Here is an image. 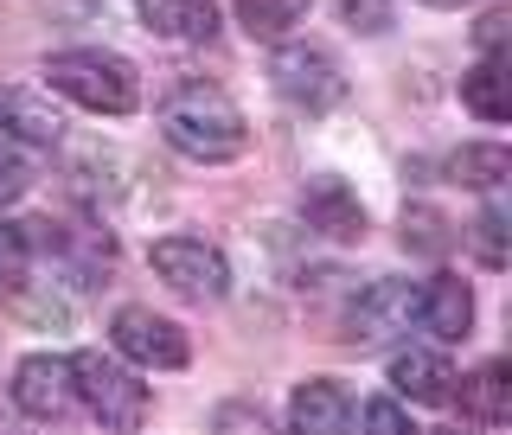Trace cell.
I'll use <instances>...</instances> for the list:
<instances>
[{"instance_id": "d6986e66", "label": "cell", "mask_w": 512, "mask_h": 435, "mask_svg": "<svg viewBox=\"0 0 512 435\" xmlns=\"http://www.w3.org/2000/svg\"><path fill=\"white\" fill-rule=\"evenodd\" d=\"M506 205H487V212L474 218V256H480V269H506L512 263V250H506Z\"/></svg>"}, {"instance_id": "484cf974", "label": "cell", "mask_w": 512, "mask_h": 435, "mask_svg": "<svg viewBox=\"0 0 512 435\" xmlns=\"http://www.w3.org/2000/svg\"><path fill=\"white\" fill-rule=\"evenodd\" d=\"M423 7H461V0H423Z\"/></svg>"}, {"instance_id": "ac0fdd59", "label": "cell", "mask_w": 512, "mask_h": 435, "mask_svg": "<svg viewBox=\"0 0 512 435\" xmlns=\"http://www.w3.org/2000/svg\"><path fill=\"white\" fill-rule=\"evenodd\" d=\"M237 7V26L250 32V39H282L288 26H301V13L314 7V0H231Z\"/></svg>"}, {"instance_id": "7402d4cb", "label": "cell", "mask_w": 512, "mask_h": 435, "mask_svg": "<svg viewBox=\"0 0 512 435\" xmlns=\"http://www.w3.org/2000/svg\"><path fill=\"white\" fill-rule=\"evenodd\" d=\"M26 186H32V167H26V160L13 154V148H0V205H13Z\"/></svg>"}, {"instance_id": "603a6c76", "label": "cell", "mask_w": 512, "mask_h": 435, "mask_svg": "<svg viewBox=\"0 0 512 435\" xmlns=\"http://www.w3.org/2000/svg\"><path fill=\"white\" fill-rule=\"evenodd\" d=\"M0 263H32V237H26V224H7V218H0Z\"/></svg>"}, {"instance_id": "d4e9b609", "label": "cell", "mask_w": 512, "mask_h": 435, "mask_svg": "<svg viewBox=\"0 0 512 435\" xmlns=\"http://www.w3.org/2000/svg\"><path fill=\"white\" fill-rule=\"evenodd\" d=\"M506 26H512V20H506V13H500V7H493V13H487V20H480V26H474V39H480V52H506Z\"/></svg>"}, {"instance_id": "5bb4252c", "label": "cell", "mask_w": 512, "mask_h": 435, "mask_svg": "<svg viewBox=\"0 0 512 435\" xmlns=\"http://www.w3.org/2000/svg\"><path fill=\"white\" fill-rule=\"evenodd\" d=\"M352 410L359 404H352L346 384H333V378H308L288 397V423L301 435H340V429H352Z\"/></svg>"}, {"instance_id": "7a4b0ae2", "label": "cell", "mask_w": 512, "mask_h": 435, "mask_svg": "<svg viewBox=\"0 0 512 435\" xmlns=\"http://www.w3.org/2000/svg\"><path fill=\"white\" fill-rule=\"evenodd\" d=\"M45 77H52L58 96L96 109V116H128V109L141 103L135 64L116 58V52H58L52 64H45Z\"/></svg>"}, {"instance_id": "8fae6325", "label": "cell", "mask_w": 512, "mask_h": 435, "mask_svg": "<svg viewBox=\"0 0 512 435\" xmlns=\"http://www.w3.org/2000/svg\"><path fill=\"white\" fill-rule=\"evenodd\" d=\"M391 391L404 397V404H448L455 397V372H448V359L442 352H429V346H404V352H391Z\"/></svg>"}, {"instance_id": "52a82bcc", "label": "cell", "mask_w": 512, "mask_h": 435, "mask_svg": "<svg viewBox=\"0 0 512 435\" xmlns=\"http://www.w3.org/2000/svg\"><path fill=\"white\" fill-rule=\"evenodd\" d=\"M13 404H20L32 423H58V416L77 410V384H71V359L64 352H32L13 372Z\"/></svg>"}, {"instance_id": "8992f818", "label": "cell", "mask_w": 512, "mask_h": 435, "mask_svg": "<svg viewBox=\"0 0 512 435\" xmlns=\"http://www.w3.org/2000/svg\"><path fill=\"white\" fill-rule=\"evenodd\" d=\"M109 340H116V352H122V359H135V365H154V372H180V365L192 359L186 333L173 327L167 314H154V308H122L116 320H109Z\"/></svg>"}, {"instance_id": "cb8c5ba5", "label": "cell", "mask_w": 512, "mask_h": 435, "mask_svg": "<svg viewBox=\"0 0 512 435\" xmlns=\"http://www.w3.org/2000/svg\"><path fill=\"white\" fill-rule=\"evenodd\" d=\"M352 423H365V429H410V416L397 404H365V410H352Z\"/></svg>"}, {"instance_id": "e0dca14e", "label": "cell", "mask_w": 512, "mask_h": 435, "mask_svg": "<svg viewBox=\"0 0 512 435\" xmlns=\"http://www.w3.org/2000/svg\"><path fill=\"white\" fill-rule=\"evenodd\" d=\"M448 173H455V186H474V192H493L512 180V154L500 141H474V148H461L448 160Z\"/></svg>"}, {"instance_id": "277c9868", "label": "cell", "mask_w": 512, "mask_h": 435, "mask_svg": "<svg viewBox=\"0 0 512 435\" xmlns=\"http://www.w3.org/2000/svg\"><path fill=\"white\" fill-rule=\"evenodd\" d=\"M269 84H276L282 103H295L301 116H327L333 103H346V77L333 52H320V45H282L276 58H269Z\"/></svg>"}, {"instance_id": "9a60e30c", "label": "cell", "mask_w": 512, "mask_h": 435, "mask_svg": "<svg viewBox=\"0 0 512 435\" xmlns=\"http://www.w3.org/2000/svg\"><path fill=\"white\" fill-rule=\"evenodd\" d=\"M448 404H461V416H468V423H480V429L512 423V365H506V359L480 365L474 378H461V397H448Z\"/></svg>"}, {"instance_id": "2e32d148", "label": "cell", "mask_w": 512, "mask_h": 435, "mask_svg": "<svg viewBox=\"0 0 512 435\" xmlns=\"http://www.w3.org/2000/svg\"><path fill=\"white\" fill-rule=\"evenodd\" d=\"M461 103L474 109L480 122H506L512 116V84H506V52H487L461 77Z\"/></svg>"}, {"instance_id": "7c38bea8", "label": "cell", "mask_w": 512, "mask_h": 435, "mask_svg": "<svg viewBox=\"0 0 512 435\" xmlns=\"http://www.w3.org/2000/svg\"><path fill=\"white\" fill-rule=\"evenodd\" d=\"M0 135L26 141V148H58V141H64V116L45 103L39 90L0 84Z\"/></svg>"}, {"instance_id": "ba28073f", "label": "cell", "mask_w": 512, "mask_h": 435, "mask_svg": "<svg viewBox=\"0 0 512 435\" xmlns=\"http://www.w3.org/2000/svg\"><path fill=\"white\" fill-rule=\"evenodd\" d=\"M410 314H416V288L397 282V276H384V282H372L359 301H352V314H346V346H378V340H391V333L410 327Z\"/></svg>"}, {"instance_id": "3957f363", "label": "cell", "mask_w": 512, "mask_h": 435, "mask_svg": "<svg viewBox=\"0 0 512 435\" xmlns=\"http://www.w3.org/2000/svg\"><path fill=\"white\" fill-rule=\"evenodd\" d=\"M71 384H77V404H84L96 423H109V429H141L148 423V384L128 372L122 359H109V352H77Z\"/></svg>"}, {"instance_id": "6da1fadb", "label": "cell", "mask_w": 512, "mask_h": 435, "mask_svg": "<svg viewBox=\"0 0 512 435\" xmlns=\"http://www.w3.org/2000/svg\"><path fill=\"white\" fill-rule=\"evenodd\" d=\"M160 135H167L186 160H205V167L237 160L250 148L244 109H237L218 84H205V77H180V84H167V96H160Z\"/></svg>"}, {"instance_id": "ffe728a7", "label": "cell", "mask_w": 512, "mask_h": 435, "mask_svg": "<svg viewBox=\"0 0 512 435\" xmlns=\"http://www.w3.org/2000/svg\"><path fill=\"white\" fill-rule=\"evenodd\" d=\"M404 250H423V256L448 250V218L436 212V205H410L404 212Z\"/></svg>"}, {"instance_id": "30bf717a", "label": "cell", "mask_w": 512, "mask_h": 435, "mask_svg": "<svg viewBox=\"0 0 512 435\" xmlns=\"http://www.w3.org/2000/svg\"><path fill=\"white\" fill-rule=\"evenodd\" d=\"M301 218H308V231L333 237V244L365 237V205H359V192H352L346 180H333V173H320V180L301 186Z\"/></svg>"}, {"instance_id": "4fadbf2b", "label": "cell", "mask_w": 512, "mask_h": 435, "mask_svg": "<svg viewBox=\"0 0 512 435\" xmlns=\"http://www.w3.org/2000/svg\"><path fill=\"white\" fill-rule=\"evenodd\" d=\"M135 13L148 20L154 39H180V45L218 39V0H135Z\"/></svg>"}, {"instance_id": "5b68a950", "label": "cell", "mask_w": 512, "mask_h": 435, "mask_svg": "<svg viewBox=\"0 0 512 435\" xmlns=\"http://www.w3.org/2000/svg\"><path fill=\"white\" fill-rule=\"evenodd\" d=\"M154 276L186 301H224L231 295V263L205 237H160L154 244Z\"/></svg>"}, {"instance_id": "44dd1931", "label": "cell", "mask_w": 512, "mask_h": 435, "mask_svg": "<svg viewBox=\"0 0 512 435\" xmlns=\"http://www.w3.org/2000/svg\"><path fill=\"white\" fill-rule=\"evenodd\" d=\"M340 20L365 39H378V32H391V0H340Z\"/></svg>"}, {"instance_id": "9c48e42d", "label": "cell", "mask_w": 512, "mask_h": 435, "mask_svg": "<svg viewBox=\"0 0 512 435\" xmlns=\"http://www.w3.org/2000/svg\"><path fill=\"white\" fill-rule=\"evenodd\" d=\"M416 327L429 333L436 346H461L468 340V327H474V295H468V282L461 276H429L423 288H416Z\"/></svg>"}]
</instances>
